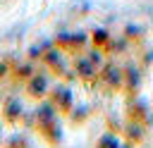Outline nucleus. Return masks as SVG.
Wrapping results in <instances>:
<instances>
[{"label":"nucleus","mask_w":153,"mask_h":148,"mask_svg":"<svg viewBox=\"0 0 153 148\" xmlns=\"http://www.w3.org/2000/svg\"><path fill=\"white\" fill-rule=\"evenodd\" d=\"M26 91L31 98H43L48 93V79L45 76H29V84H26Z\"/></svg>","instance_id":"obj_1"},{"label":"nucleus","mask_w":153,"mask_h":148,"mask_svg":"<svg viewBox=\"0 0 153 148\" xmlns=\"http://www.w3.org/2000/svg\"><path fill=\"white\" fill-rule=\"evenodd\" d=\"M96 148H120V143H117V138L112 134H105V136H100V141H98Z\"/></svg>","instance_id":"obj_2"},{"label":"nucleus","mask_w":153,"mask_h":148,"mask_svg":"<svg viewBox=\"0 0 153 148\" xmlns=\"http://www.w3.org/2000/svg\"><path fill=\"white\" fill-rule=\"evenodd\" d=\"M93 43H96V45H108L110 38H108L105 31H93Z\"/></svg>","instance_id":"obj_3"}]
</instances>
